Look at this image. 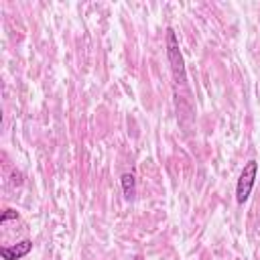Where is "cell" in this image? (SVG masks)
I'll return each mask as SVG.
<instances>
[{
    "mask_svg": "<svg viewBox=\"0 0 260 260\" xmlns=\"http://www.w3.org/2000/svg\"><path fill=\"white\" fill-rule=\"evenodd\" d=\"M167 59H169V65L173 69V75L179 83L185 81V61H183V55H181V49H179V39L175 35L173 28H167Z\"/></svg>",
    "mask_w": 260,
    "mask_h": 260,
    "instance_id": "cell-1",
    "label": "cell"
},
{
    "mask_svg": "<svg viewBox=\"0 0 260 260\" xmlns=\"http://www.w3.org/2000/svg\"><path fill=\"white\" fill-rule=\"evenodd\" d=\"M256 177H258V162L256 160H248L240 173V179H238V185H236V201L238 203H244L248 201L252 189H254V183H256Z\"/></svg>",
    "mask_w": 260,
    "mask_h": 260,
    "instance_id": "cell-2",
    "label": "cell"
},
{
    "mask_svg": "<svg viewBox=\"0 0 260 260\" xmlns=\"http://www.w3.org/2000/svg\"><path fill=\"white\" fill-rule=\"evenodd\" d=\"M30 250H32V242L30 240H22V242H18L14 246H2L0 248V256H2V260H20Z\"/></svg>",
    "mask_w": 260,
    "mask_h": 260,
    "instance_id": "cell-3",
    "label": "cell"
},
{
    "mask_svg": "<svg viewBox=\"0 0 260 260\" xmlns=\"http://www.w3.org/2000/svg\"><path fill=\"white\" fill-rule=\"evenodd\" d=\"M122 191H124L126 199H134V195H136V181H134L132 173H124L122 175Z\"/></svg>",
    "mask_w": 260,
    "mask_h": 260,
    "instance_id": "cell-4",
    "label": "cell"
},
{
    "mask_svg": "<svg viewBox=\"0 0 260 260\" xmlns=\"http://www.w3.org/2000/svg\"><path fill=\"white\" fill-rule=\"evenodd\" d=\"M16 217H18V213H16L14 209H6V211H4V215H2V219H0V223L4 225L8 219H16Z\"/></svg>",
    "mask_w": 260,
    "mask_h": 260,
    "instance_id": "cell-5",
    "label": "cell"
}]
</instances>
